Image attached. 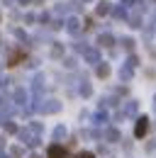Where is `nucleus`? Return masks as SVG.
I'll use <instances>...</instances> for the list:
<instances>
[{
	"instance_id": "20",
	"label": "nucleus",
	"mask_w": 156,
	"mask_h": 158,
	"mask_svg": "<svg viewBox=\"0 0 156 158\" xmlns=\"http://www.w3.org/2000/svg\"><path fill=\"white\" fill-rule=\"evenodd\" d=\"M90 93H93V90H90V85H88V83H83V85H80V95H83V98H90Z\"/></svg>"
},
{
	"instance_id": "19",
	"label": "nucleus",
	"mask_w": 156,
	"mask_h": 158,
	"mask_svg": "<svg viewBox=\"0 0 156 158\" xmlns=\"http://www.w3.org/2000/svg\"><path fill=\"white\" fill-rule=\"evenodd\" d=\"M29 131L32 134H41V122H32L29 124Z\"/></svg>"
},
{
	"instance_id": "12",
	"label": "nucleus",
	"mask_w": 156,
	"mask_h": 158,
	"mask_svg": "<svg viewBox=\"0 0 156 158\" xmlns=\"http://www.w3.org/2000/svg\"><path fill=\"white\" fill-rule=\"evenodd\" d=\"M66 29H68L71 34H76L78 29H80V27H78V20H76V17H71V20L66 22Z\"/></svg>"
},
{
	"instance_id": "14",
	"label": "nucleus",
	"mask_w": 156,
	"mask_h": 158,
	"mask_svg": "<svg viewBox=\"0 0 156 158\" xmlns=\"http://www.w3.org/2000/svg\"><path fill=\"white\" fill-rule=\"evenodd\" d=\"M98 76H100V78H107V76H110V66H107V63H100V66H98Z\"/></svg>"
},
{
	"instance_id": "31",
	"label": "nucleus",
	"mask_w": 156,
	"mask_h": 158,
	"mask_svg": "<svg viewBox=\"0 0 156 158\" xmlns=\"http://www.w3.org/2000/svg\"><path fill=\"white\" fill-rule=\"evenodd\" d=\"M154 110H156V98H154Z\"/></svg>"
},
{
	"instance_id": "15",
	"label": "nucleus",
	"mask_w": 156,
	"mask_h": 158,
	"mask_svg": "<svg viewBox=\"0 0 156 158\" xmlns=\"http://www.w3.org/2000/svg\"><path fill=\"white\" fill-rule=\"evenodd\" d=\"M20 156H24V148L22 146H12L10 148V158H20Z\"/></svg>"
},
{
	"instance_id": "2",
	"label": "nucleus",
	"mask_w": 156,
	"mask_h": 158,
	"mask_svg": "<svg viewBox=\"0 0 156 158\" xmlns=\"http://www.w3.org/2000/svg\"><path fill=\"white\" fill-rule=\"evenodd\" d=\"M146 131H149V119L139 117V119H136V127H134V136L136 139H144V136H146Z\"/></svg>"
},
{
	"instance_id": "16",
	"label": "nucleus",
	"mask_w": 156,
	"mask_h": 158,
	"mask_svg": "<svg viewBox=\"0 0 156 158\" xmlns=\"http://www.w3.org/2000/svg\"><path fill=\"white\" fill-rule=\"evenodd\" d=\"M110 10H112V7H110V2H100V5H98V15H107V12H110Z\"/></svg>"
},
{
	"instance_id": "1",
	"label": "nucleus",
	"mask_w": 156,
	"mask_h": 158,
	"mask_svg": "<svg viewBox=\"0 0 156 158\" xmlns=\"http://www.w3.org/2000/svg\"><path fill=\"white\" fill-rule=\"evenodd\" d=\"M32 107H34L37 112L51 114V112H58V110H61V102H58V100H39V98H34Z\"/></svg>"
},
{
	"instance_id": "22",
	"label": "nucleus",
	"mask_w": 156,
	"mask_h": 158,
	"mask_svg": "<svg viewBox=\"0 0 156 158\" xmlns=\"http://www.w3.org/2000/svg\"><path fill=\"white\" fill-rule=\"evenodd\" d=\"M61 54H63V49H61V46H58V44H56V46L51 49V56H61Z\"/></svg>"
},
{
	"instance_id": "7",
	"label": "nucleus",
	"mask_w": 156,
	"mask_h": 158,
	"mask_svg": "<svg viewBox=\"0 0 156 158\" xmlns=\"http://www.w3.org/2000/svg\"><path fill=\"white\" fill-rule=\"evenodd\" d=\"M119 114H127V117H132V114H136V102H134V100H129V102H124V110H122Z\"/></svg>"
},
{
	"instance_id": "21",
	"label": "nucleus",
	"mask_w": 156,
	"mask_h": 158,
	"mask_svg": "<svg viewBox=\"0 0 156 158\" xmlns=\"http://www.w3.org/2000/svg\"><path fill=\"white\" fill-rule=\"evenodd\" d=\"M76 158H95V156H93V151H80Z\"/></svg>"
},
{
	"instance_id": "30",
	"label": "nucleus",
	"mask_w": 156,
	"mask_h": 158,
	"mask_svg": "<svg viewBox=\"0 0 156 158\" xmlns=\"http://www.w3.org/2000/svg\"><path fill=\"white\" fill-rule=\"evenodd\" d=\"M29 158H39V156H37V153H32V156H29Z\"/></svg>"
},
{
	"instance_id": "8",
	"label": "nucleus",
	"mask_w": 156,
	"mask_h": 158,
	"mask_svg": "<svg viewBox=\"0 0 156 158\" xmlns=\"http://www.w3.org/2000/svg\"><path fill=\"white\" fill-rule=\"evenodd\" d=\"M107 112H105V110H100V112H95V117H93V124H98V127H102V124H105V122H107Z\"/></svg>"
},
{
	"instance_id": "18",
	"label": "nucleus",
	"mask_w": 156,
	"mask_h": 158,
	"mask_svg": "<svg viewBox=\"0 0 156 158\" xmlns=\"http://www.w3.org/2000/svg\"><path fill=\"white\" fill-rule=\"evenodd\" d=\"M119 78H122V80H129V78H132V68H129V66H124V68L119 71Z\"/></svg>"
},
{
	"instance_id": "25",
	"label": "nucleus",
	"mask_w": 156,
	"mask_h": 158,
	"mask_svg": "<svg viewBox=\"0 0 156 158\" xmlns=\"http://www.w3.org/2000/svg\"><path fill=\"white\" fill-rule=\"evenodd\" d=\"M5 129H7L10 134H15V131H17V127H15V124H7V122H5Z\"/></svg>"
},
{
	"instance_id": "13",
	"label": "nucleus",
	"mask_w": 156,
	"mask_h": 158,
	"mask_svg": "<svg viewBox=\"0 0 156 158\" xmlns=\"http://www.w3.org/2000/svg\"><path fill=\"white\" fill-rule=\"evenodd\" d=\"M102 136L107 139V141H119V131H117V129H107Z\"/></svg>"
},
{
	"instance_id": "17",
	"label": "nucleus",
	"mask_w": 156,
	"mask_h": 158,
	"mask_svg": "<svg viewBox=\"0 0 156 158\" xmlns=\"http://www.w3.org/2000/svg\"><path fill=\"white\" fill-rule=\"evenodd\" d=\"M41 88H44V80H41V76H37V78H34V83H32V90L41 93Z\"/></svg>"
},
{
	"instance_id": "29",
	"label": "nucleus",
	"mask_w": 156,
	"mask_h": 158,
	"mask_svg": "<svg viewBox=\"0 0 156 158\" xmlns=\"http://www.w3.org/2000/svg\"><path fill=\"white\" fill-rule=\"evenodd\" d=\"M0 158H10V156H5V153H0Z\"/></svg>"
},
{
	"instance_id": "4",
	"label": "nucleus",
	"mask_w": 156,
	"mask_h": 158,
	"mask_svg": "<svg viewBox=\"0 0 156 158\" xmlns=\"http://www.w3.org/2000/svg\"><path fill=\"white\" fill-rule=\"evenodd\" d=\"M49 158H68V151L63 146L54 143V146H49Z\"/></svg>"
},
{
	"instance_id": "28",
	"label": "nucleus",
	"mask_w": 156,
	"mask_h": 158,
	"mask_svg": "<svg viewBox=\"0 0 156 158\" xmlns=\"http://www.w3.org/2000/svg\"><path fill=\"white\" fill-rule=\"evenodd\" d=\"M2 146H5V139L0 136V151H2Z\"/></svg>"
},
{
	"instance_id": "6",
	"label": "nucleus",
	"mask_w": 156,
	"mask_h": 158,
	"mask_svg": "<svg viewBox=\"0 0 156 158\" xmlns=\"http://www.w3.org/2000/svg\"><path fill=\"white\" fill-rule=\"evenodd\" d=\"M66 134H68L66 127L58 124V127H54V131H51V139H54V141H61V139H66Z\"/></svg>"
},
{
	"instance_id": "24",
	"label": "nucleus",
	"mask_w": 156,
	"mask_h": 158,
	"mask_svg": "<svg viewBox=\"0 0 156 158\" xmlns=\"http://www.w3.org/2000/svg\"><path fill=\"white\" fill-rule=\"evenodd\" d=\"M122 44H124V49H134V41L132 39H122Z\"/></svg>"
},
{
	"instance_id": "3",
	"label": "nucleus",
	"mask_w": 156,
	"mask_h": 158,
	"mask_svg": "<svg viewBox=\"0 0 156 158\" xmlns=\"http://www.w3.org/2000/svg\"><path fill=\"white\" fill-rule=\"evenodd\" d=\"M20 139H22L24 143H29V146H39V143H41L37 134L32 136V131H29V129H24V131H20Z\"/></svg>"
},
{
	"instance_id": "5",
	"label": "nucleus",
	"mask_w": 156,
	"mask_h": 158,
	"mask_svg": "<svg viewBox=\"0 0 156 158\" xmlns=\"http://www.w3.org/2000/svg\"><path fill=\"white\" fill-rule=\"evenodd\" d=\"M83 54H85V61H88V63H98V61H100V54H98V49H85Z\"/></svg>"
},
{
	"instance_id": "27",
	"label": "nucleus",
	"mask_w": 156,
	"mask_h": 158,
	"mask_svg": "<svg viewBox=\"0 0 156 158\" xmlns=\"http://www.w3.org/2000/svg\"><path fill=\"white\" fill-rule=\"evenodd\" d=\"M124 5H136V0H122Z\"/></svg>"
},
{
	"instance_id": "9",
	"label": "nucleus",
	"mask_w": 156,
	"mask_h": 158,
	"mask_svg": "<svg viewBox=\"0 0 156 158\" xmlns=\"http://www.w3.org/2000/svg\"><path fill=\"white\" fill-rule=\"evenodd\" d=\"M22 59H24V54H22V51H12V54H10V59H7V66H17Z\"/></svg>"
},
{
	"instance_id": "26",
	"label": "nucleus",
	"mask_w": 156,
	"mask_h": 158,
	"mask_svg": "<svg viewBox=\"0 0 156 158\" xmlns=\"http://www.w3.org/2000/svg\"><path fill=\"white\" fill-rule=\"evenodd\" d=\"M7 83H10L7 78H0V88H7Z\"/></svg>"
},
{
	"instance_id": "11",
	"label": "nucleus",
	"mask_w": 156,
	"mask_h": 158,
	"mask_svg": "<svg viewBox=\"0 0 156 158\" xmlns=\"http://www.w3.org/2000/svg\"><path fill=\"white\" fill-rule=\"evenodd\" d=\"M98 44H100V46H112V44H115V37H112V34H100Z\"/></svg>"
},
{
	"instance_id": "23",
	"label": "nucleus",
	"mask_w": 156,
	"mask_h": 158,
	"mask_svg": "<svg viewBox=\"0 0 156 158\" xmlns=\"http://www.w3.org/2000/svg\"><path fill=\"white\" fill-rule=\"evenodd\" d=\"M112 15H115V17H124V10H122V7H115Z\"/></svg>"
},
{
	"instance_id": "10",
	"label": "nucleus",
	"mask_w": 156,
	"mask_h": 158,
	"mask_svg": "<svg viewBox=\"0 0 156 158\" xmlns=\"http://www.w3.org/2000/svg\"><path fill=\"white\" fill-rule=\"evenodd\" d=\"M12 100H15L17 105H22V102L27 100V95H24V90H22V88H15V90H12Z\"/></svg>"
}]
</instances>
